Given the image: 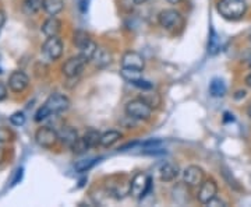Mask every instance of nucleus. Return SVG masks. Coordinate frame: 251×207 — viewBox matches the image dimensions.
<instances>
[{"label":"nucleus","mask_w":251,"mask_h":207,"mask_svg":"<svg viewBox=\"0 0 251 207\" xmlns=\"http://www.w3.org/2000/svg\"><path fill=\"white\" fill-rule=\"evenodd\" d=\"M70 106V101L68 98L63 94L55 93L47 98L45 104L38 109L37 115H35V121L41 122L44 119H47L52 115H57V113L65 112Z\"/></svg>","instance_id":"f257e3e1"},{"label":"nucleus","mask_w":251,"mask_h":207,"mask_svg":"<svg viewBox=\"0 0 251 207\" xmlns=\"http://www.w3.org/2000/svg\"><path fill=\"white\" fill-rule=\"evenodd\" d=\"M218 11L226 20H239L247 11L246 0H219Z\"/></svg>","instance_id":"f03ea898"},{"label":"nucleus","mask_w":251,"mask_h":207,"mask_svg":"<svg viewBox=\"0 0 251 207\" xmlns=\"http://www.w3.org/2000/svg\"><path fill=\"white\" fill-rule=\"evenodd\" d=\"M126 113L131 119L147 121V119H149L151 113H152V108L142 98H137V100H133L130 103H127Z\"/></svg>","instance_id":"7ed1b4c3"},{"label":"nucleus","mask_w":251,"mask_h":207,"mask_svg":"<svg viewBox=\"0 0 251 207\" xmlns=\"http://www.w3.org/2000/svg\"><path fill=\"white\" fill-rule=\"evenodd\" d=\"M159 24L160 27H163L167 31H175L176 28H180L183 26V19H182V14L173 9L163 10L159 13L158 17Z\"/></svg>","instance_id":"20e7f679"},{"label":"nucleus","mask_w":251,"mask_h":207,"mask_svg":"<svg viewBox=\"0 0 251 207\" xmlns=\"http://www.w3.org/2000/svg\"><path fill=\"white\" fill-rule=\"evenodd\" d=\"M149 189H151V179L142 172L137 174L130 182V193L136 199H142L144 196H147Z\"/></svg>","instance_id":"39448f33"},{"label":"nucleus","mask_w":251,"mask_h":207,"mask_svg":"<svg viewBox=\"0 0 251 207\" xmlns=\"http://www.w3.org/2000/svg\"><path fill=\"white\" fill-rule=\"evenodd\" d=\"M88 62H90V60L80 53V55H77V56L70 57L65 65H63V67H62V72H63V75H65L66 77L73 78V77L78 76L83 72L84 67H85V65H87Z\"/></svg>","instance_id":"423d86ee"},{"label":"nucleus","mask_w":251,"mask_h":207,"mask_svg":"<svg viewBox=\"0 0 251 207\" xmlns=\"http://www.w3.org/2000/svg\"><path fill=\"white\" fill-rule=\"evenodd\" d=\"M42 53L50 59V60H57L63 53V42L60 38L56 37H47V39L42 45Z\"/></svg>","instance_id":"0eeeda50"},{"label":"nucleus","mask_w":251,"mask_h":207,"mask_svg":"<svg viewBox=\"0 0 251 207\" xmlns=\"http://www.w3.org/2000/svg\"><path fill=\"white\" fill-rule=\"evenodd\" d=\"M35 140L41 147L50 149L59 140V133L49 126H44V128H39L35 133Z\"/></svg>","instance_id":"6e6552de"},{"label":"nucleus","mask_w":251,"mask_h":207,"mask_svg":"<svg viewBox=\"0 0 251 207\" xmlns=\"http://www.w3.org/2000/svg\"><path fill=\"white\" fill-rule=\"evenodd\" d=\"M218 195V185L215 182L214 179H208L203 182L200 185V190H198V195H197V199L200 203L203 205H208L212 199L216 198Z\"/></svg>","instance_id":"1a4fd4ad"},{"label":"nucleus","mask_w":251,"mask_h":207,"mask_svg":"<svg viewBox=\"0 0 251 207\" xmlns=\"http://www.w3.org/2000/svg\"><path fill=\"white\" fill-rule=\"evenodd\" d=\"M183 181L188 186H200L204 181V171L197 165H190L183 172Z\"/></svg>","instance_id":"9d476101"},{"label":"nucleus","mask_w":251,"mask_h":207,"mask_svg":"<svg viewBox=\"0 0 251 207\" xmlns=\"http://www.w3.org/2000/svg\"><path fill=\"white\" fill-rule=\"evenodd\" d=\"M29 78L24 72H13L9 77V88L13 93H23L28 87Z\"/></svg>","instance_id":"9b49d317"},{"label":"nucleus","mask_w":251,"mask_h":207,"mask_svg":"<svg viewBox=\"0 0 251 207\" xmlns=\"http://www.w3.org/2000/svg\"><path fill=\"white\" fill-rule=\"evenodd\" d=\"M145 66L144 57L139 55L138 52L134 51H129L126 52L123 57H121V67H129V69H137V70H142Z\"/></svg>","instance_id":"f8f14e48"},{"label":"nucleus","mask_w":251,"mask_h":207,"mask_svg":"<svg viewBox=\"0 0 251 207\" xmlns=\"http://www.w3.org/2000/svg\"><path fill=\"white\" fill-rule=\"evenodd\" d=\"M177 175H179V167L170 162L163 164L159 170V178L162 182H172L177 178Z\"/></svg>","instance_id":"ddd939ff"},{"label":"nucleus","mask_w":251,"mask_h":207,"mask_svg":"<svg viewBox=\"0 0 251 207\" xmlns=\"http://www.w3.org/2000/svg\"><path fill=\"white\" fill-rule=\"evenodd\" d=\"M60 29H62V21L56 19L55 16H52L42 24V32L46 37H56L60 32Z\"/></svg>","instance_id":"4468645a"},{"label":"nucleus","mask_w":251,"mask_h":207,"mask_svg":"<svg viewBox=\"0 0 251 207\" xmlns=\"http://www.w3.org/2000/svg\"><path fill=\"white\" fill-rule=\"evenodd\" d=\"M59 139L63 141L67 147H70V149H71V147L74 146L75 141L78 140L80 137H78V134H77V132H75L73 128L66 126V128L62 129V132L59 133Z\"/></svg>","instance_id":"2eb2a0df"},{"label":"nucleus","mask_w":251,"mask_h":207,"mask_svg":"<svg viewBox=\"0 0 251 207\" xmlns=\"http://www.w3.org/2000/svg\"><path fill=\"white\" fill-rule=\"evenodd\" d=\"M92 60L98 67L108 66L112 62L111 52L108 49H105V48H98L96 52H95V55H93Z\"/></svg>","instance_id":"dca6fc26"},{"label":"nucleus","mask_w":251,"mask_h":207,"mask_svg":"<svg viewBox=\"0 0 251 207\" xmlns=\"http://www.w3.org/2000/svg\"><path fill=\"white\" fill-rule=\"evenodd\" d=\"M65 9V0H45L44 10L49 16H57Z\"/></svg>","instance_id":"f3484780"},{"label":"nucleus","mask_w":251,"mask_h":207,"mask_svg":"<svg viewBox=\"0 0 251 207\" xmlns=\"http://www.w3.org/2000/svg\"><path fill=\"white\" fill-rule=\"evenodd\" d=\"M101 136H102V134L98 132V130L91 129V130H88V132L84 134L83 140L84 143L87 144L88 149H93V147H96V146H101Z\"/></svg>","instance_id":"a211bd4d"},{"label":"nucleus","mask_w":251,"mask_h":207,"mask_svg":"<svg viewBox=\"0 0 251 207\" xmlns=\"http://www.w3.org/2000/svg\"><path fill=\"white\" fill-rule=\"evenodd\" d=\"M209 94L215 97V98H219L226 94V84L225 81L221 78H214L209 84Z\"/></svg>","instance_id":"6ab92c4d"},{"label":"nucleus","mask_w":251,"mask_h":207,"mask_svg":"<svg viewBox=\"0 0 251 207\" xmlns=\"http://www.w3.org/2000/svg\"><path fill=\"white\" fill-rule=\"evenodd\" d=\"M121 139V133L120 132H116V130H109V132L103 133L102 136H101V146L102 147H112L114 143H117V141Z\"/></svg>","instance_id":"aec40b11"},{"label":"nucleus","mask_w":251,"mask_h":207,"mask_svg":"<svg viewBox=\"0 0 251 207\" xmlns=\"http://www.w3.org/2000/svg\"><path fill=\"white\" fill-rule=\"evenodd\" d=\"M45 6V0H24V10L27 14H37Z\"/></svg>","instance_id":"412c9836"},{"label":"nucleus","mask_w":251,"mask_h":207,"mask_svg":"<svg viewBox=\"0 0 251 207\" xmlns=\"http://www.w3.org/2000/svg\"><path fill=\"white\" fill-rule=\"evenodd\" d=\"M141 72H142V70L129 69V67H121V76H123V78H126L127 81H130L131 84H133L136 80H138V78L142 77Z\"/></svg>","instance_id":"4be33fe9"},{"label":"nucleus","mask_w":251,"mask_h":207,"mask_svg":"<svg viewBox=\"0 0 251 207\" xmlns=\"http://www.w3.org/2000/svg\"><path fill=\"white\" fill-rule=\"evenodd\" d=\"M141 98L145 101V103L148 104L151 108H158L159 105H160V95L158 93H155V91H151V93H144V94L141 95Z\"/></svg>","instance_id":"5701e85b"},{"label":"nucleus","mask_w":251,"mask_h":207,"mask_svg":"<svg viewBox=\"0 0 251 207\" xmlns=\"http://www.w3.org/2000/svg\"><path fill=\"white\" fill-rule=\"evenodd\" d=\"M221 49V42H219V38L215 34L214 29H211V35H209V42H208V52L209 55H215L218 53Z\"/></svg>","instance_id":"b1692460"},{"label":"nucleus","mask_w":251,"mask_h":207,"mask_svg":"<svg viewBox=\"0 0 251 207\" xmlns=\"http://www.w3.org/2000/svg\"><path fill=\"white\" fill-rule=\"evenodd\" d=\"M90 41H91V38H90V35L85 31H77L74 34V38H73V42H74V45L78 49L85 47Z\"/></svg>","instance_id":"393cba45"},{"label":"nucleus","mask_w":251,"mask_h":207,"mask_svg":"<svg viewBox=\"0 0 251 207\" xmlns=\"http://www.w3.org/2000/svg\"><path fill=\"white\" fill-rule=\"evenodd\" d=\"M96 158H90V160H81V161H77L74 165V168L77 172H85V171L91 170L93 167V164L96 162Z\"/></svg>","instance_id":"a878e982"},{"label":"nucleus","mask_w":251,"mask_h":207,"mask_svg":"<svg viewBox=\"0 0 251 207\" xmlns=\"http://www.w3.org/2000/svg\"><path fill=\"white\" fill-rule=\"evenodd\" d=\"M96 49H98V47H96V44L93 42L92 39L85 45L84 48H81L80 51H81V55H83L84 57H87L88 60H92L93 55H95V52H96Z\"/></svg>","instance_id":"bb28decb"},{"label":"nucleus","mask_w":251,"mask_h":207,"mask_svg":"<svg viewBox=\"0 0 251 207\" xmlns=\"http://www.w3.org/2000/svg\"><path fill=\"white\" fill-rule=\"evenodd\" d=\"M10 122L14 126H23L25 123V115L23 112H16L10 116Z\"/></svg>","instance_id":"cd10ccee"},{"label":"nucleus","mask_w":251,"mask_h":207,"mask_svg":"<svg viewBox=\"0 0 251 207\" xmlns=\"http://www.w3.org/2000/svg\"><path fill=\"white\" fill-rule=\"evenodd\" d=\"M23 172H24L23 168L17 170V172H16V178L13 179V182H11V185H13V186H14V185H17V183H19V181H21V178H23Z\"/></svg>","instance_id":"c85d7f7f"},{"label":"nucleus","mask_w":251,"mask_h":207,"mask_svg":"<svg viewBox=\"0 0 251 207\" xmlns=\"http://www.w3.org/2000/svg\"><path fill=\"white\" fill-rule=\"evenodd\" d=\"M6 97H7V88H6V85L0 81V101H3Z\"/></svg>","instance_id":"c756f323"},{"label":"nucleus","mask_w":251,"mask_h":207,"mask_svg":"<svg viewBox=\"0 0 251 207\" xmlns=\"http://www.w3.org/2000/svg\"><path fill=\"white\" fill-rule=\"evenodd\" d=\"M9 136H10V133L6 130V129H0V140L1 141H6L7 139H9Z\"/></svg>","instance_id":"7c9ffc66"},{"label":"nucleus","mask_w":251,"mask_h":207,"mask_svg":"<svg viewBox=\"0 0 251 207\" xmlns=\"http://www.w3.org/2000/svg\"><path fill=\"white\" fill-rule=\"evenodd\" d=\"M4 23H6V16H4V13L0 10V28L4 26Z\"/></svg>","instance_id":"2f4dec72"},{"label":"nucleus","mask_w":251,"mask_h":207,"mask_svg":"<svg viewBox=\"0 0 251 207\" xmlns=\"http://www.w3.org/2000/svg\"><path fill=\"white\" fill-rule=\"evenodd\" d=\"M244 98L246 97V91H237V95H236V98Z\"/></svg>","instance_id":"473e14b6"},{"label":"nucleus","mask_w":251,"mask_h":207,"mask_svg":"<svg viewBox=\"0 0 251 207\" xmlns=\"http://www.w3.org/2000/svg\"><path fill=\"white\" fill-rule=\"evenodd\" d=\"M246 83H247V85H249V87H251V73L247 76V78H246Z\"/></svg>","instance_id":"72a5a7b5"},{"label":"nucleus","mask_w":251,"mask_h":207,"mask_svg":"<svg viewBox=\"0 0 251 207\" xmlns=\"http://www.w3.org/2000/svg\"><path fill=\"white\" fill-rule=\"evenodd\" d=\"M133 1H134L136 4H144V3H145L147 0H133Z\"/></svg>","instance_id":"f704fd0d"},{"label":"nucleus","mask_w":251,"mask_h":207,"mask_svg":"<svg viewBox=\"0 0 251 207\" xmlns=\"http://www.w3.org/2000/svg\"><path fill=\"white\" fill-rule=\"evenodd\" d=\"M169 3H172V4H176V3H179V1H182V0H167Z\"/></svg>","instance_id":"c9c22d12"},{"label":"nucleus","mask_w":251,"mask_h":207,"mask_svg":"<svg viewBox=\"0 0 251 207\" xmlns=\"http://www.w3.org/2000/svg\"><path fill=\"white\" fill-rule=\"evenodd\" d=\"M249 115H250V118H251V104H250V106H249Z\"/></svg>","instance_id":"e433bc0d"},{"label":"nucleus","mask_w":251,"mask_h":207,"mask_svg":"<svg viewBox=\"0 0 251 207\" xmlns=\"http://www.w3.org/2000/svg\"><path fill=\"white\" fill-rule=\"evenodd\" d=\"M249 38H250V41H251V34H250V37H249Z\"/></svg>","instance_id":"4c0bfd02"},{"label":"nucleus","mask_w":251,"mask_h":207,"mask_svg":"<svg viewBox=\"0 0 251 207\" xmlns=\"http://www.w3.org/2000/svg\"><path fill=\"white\" fill-rule=\"evenodd\" d=\"M0 73H1V70H0Z\"/></svg>","instance_id":"58836bf2"},{"label":"nucleus","mask_w":251,"mask_h":207,"mask_svg":"<svg viewBox=\"0 0 251 207\" xmlns=\"http://www.w3.org/2000/svg\"><path fill=\"white\" fill-rule=\"evenodd\" d=\"M250 65H251V63H250Z\"/></svg>","instance_id":"ea45409f"}]
</instances>
